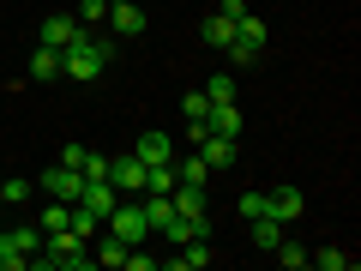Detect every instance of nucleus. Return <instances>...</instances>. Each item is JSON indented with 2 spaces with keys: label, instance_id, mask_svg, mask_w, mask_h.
Here are the masks:
<instances>
[{
  "label": "nucleus",
  "instance_id": "7ed1b4c3",
  "mask_svg": "<svg viewBox=\"0 0 361 271\" xmlns=\"http://www.w3.org/2000/svg\"><path fill=\"white\" fill-rule=\"evenodd\" d=\"M265 42H271L265 18H259V13H241V18H235V37H229V49H223V54H229V66H253L259 54H265Z\"/></svg>",
  "mask_w": 361,
  "mask_h": 271
},
{
  "label": "nucleus",
  "instance_id": "c85d7f7f",
  "mask_svg": "<svg viewBox=\"0 0 361 271\" xmlns=\"http://www.w3.org/2000/svg\"><path fill=\"white\" fill-rule=\"evenodd\" d=\"M241 217L253 223V217H271V193H253V187H247L241 193Z\"/></svg>",
  "mask_w": 361,
  "mask_h": 271
},
{
  "label": "nucleus",
  "instance_id": "aec40b11",
  "mask_svg": "<svg viewBox=\"0 0 361 271\" xmlns=\"http://www.w3.org/2000/svg\"><path fill=\"white\" fill-rule=\"evenodd\" d=\"M271 253H277V265H283V271H307V247H301V241H289V235H283L277 247H271Z\"/></svg>",
  "mask_w": 361,
  "mask_h": 271
},
{
  "label": "nucleus",
  "instance_id": "473e14b6",
  "mask_svg": "<svg viewBox=\"0 0 361 271\" xmlns=\"http://www.w3.org/2000/svg\"><path fill=\"white\" fill-rule=\"evenodd\" d=\"M0 229H6V223H0Z\"/></svg>",
  "mask_w": 361,
  "mask_h": 271
},
{
  "label": "nucleus",
  "instance_id": "4be33fe9",
  "mask_svg": "<svg viewBox=\"0 0 361 271\" xmlns=\"http://www.w3.org/2000/svg\"><path fill=\"white\" fill-rule=\"evenodd\" d=\"M229 37H235V18L211 13V18H205V42H211V49H229Z\"/></svg>",
  "mask_w": 361,
  "mask_h": 271
},
{
  "label": "nucleus",
  "instance_id": "c756f323",
  "mask_svg": "<svg viewBox=\"0 0 361 271\" xmlns=\"http://www.w3.org/2000/svg\"><path fill=\"white\" fill-rule=\"evenodd\" d=\"M78 175H85V181H103V175H109V157L85 151V163H78Z\"/></svg>",
  "mask_w": 361,
  "mask_h": 271
},
{
  "label": "nucleus",
  "instance_id": "b1692460",
  "mask_svg": "<svg viewBox=\"0 0 361 271\" xmlns=\"http://www.w3.org/2000/svg\"><path fill=\"white\" fill-rule=\"evenodd\" d=\"M66 211H73V205H66V199H54V205H42V211H37V229H42V235L66 229Z\"/></svg>",
  "mask_w": 361,
  "mask_h": 271
},
{
  "label": "nucleus",
  "instance_id": "20e7f679",
  "mask_svg": "<svg viewBox=\"0 0 361 271\" xmlns=\"http://www.w3.org/2000/svg\"><path fill=\"white\" fill-rule=\"evenodd\" d=\"M103 229H109V235H121L127 247H145V235H151V223H145V211H139V205H127V199H121V205H115V211L103 217Z\"/></svg>",
  "mask_w": 361,
  "mask_h": 271
},
{
  "label": "nucleus",
  "instance_id": "dca6fc26",
  "mask_svg": "<svg viewBox=\"0 0 361 271\" xmlns=\"http://www.w3.org/2000/svg\"><path fill=\"white\" fill-rule=\"evenodd\" d=\"M199 157H205V169H229V163H235V139L205 133V139H199Z\"/></svg>",
  "mask_w": 361,
  "mask_h": 271
},
{
  "label": "nucleus",
  "instance_id": "423d86ee",
  "mask_svg": "<svg viewBox=\"0 0 361 271\" xmlns=\"http://www.w3.org/2000/svg\"><path fill=\"white\" fill-rule=\"evenodd\" d=\"M103 25H109V37H115V42H127V37H139V30H145V6H139V0H109V18H103Z\"/></svg>",
  "mask_w": 361,
  "mask_h": 271
},
{
  "label": "nucleus",
  "instance_id": "2f4dec72",
  "mask_svg": "<svg viewBox=\"0 0 361 271\" xmlns=\"http://www.w3.org/2000/svg\"><path fill=\"white\" fill-rule=\"evenodd\" d=\"M139 6H151V0H139Z\"/></svg>",
  "mask_w": 361,
  "mask_h": 271
},
{
  "label": "nucleus",
  "instance_id": "393cba45",
  "mask_svg": "<svg viewBox=\"0 0 361 271\" xmlns=\"http://www.w3.org/2000/svg\"><path fill=\"white\" fill-rule=\"evenodd\" d=\"M205 97H211V103H235V73H211L205 78Z\"/></svg>",
  "mask_w": 361,
  "mask_h": 271
},
{
  "label": "nucleus",
  "instance_id": "6ab92c4d",
  "mask_svg": "<svg viewBox=\"0 0 361 271\" xmlns=\"http://www.w3.org/2000/svg\"><path fill=\"white\" fill-rule=\"evenodd\" d=\"M169 199H175L180 217H205V187H187V181H175V193H169Z\"/></svg>",
  "mask_w": 361,
  "mask_h": 271
},
{
  "label": "nucleus",
  "instance_id": "9d476101",
  "mask_svg": "<svg viewBox=\"0 0 361 271\" xmlns=\"http://www.w3.org/2000/svg\"><path fill=\"white\" fill-rule=\"evenodd\" d=\"M180 115H187V133H193V145L205 139V115H211V97L205 90H187V97H180Z\"/></svg>",
  "mask_w": 361,
  "mask_h": 271
},
{
  "label": "nucleus",
  "instance_id": "f257e3e1",
  "mask_svg": "<svg viewBox=\"0 0 361 271\" xmlns=\"http://www.w3.org/2000/svg\"><path fill=\"white\" fill-rule=\"evenodd\" d=\"M115 61V37L109 30H78L73 42L61 49V73L78 78V85H90V78H103V66Z\"/></svg>",
  "mask_w": 361,
  "mask_h": 271
},
{
  "label": "nucleus",
  "instance_id": "f3484780",
  "mask_svg": "<svg viewBox=\"0 0 361 271\" xmlns=\"http://www.w3.org/2000/svg\"><path fill=\"white\" fill-rule=\"evenodd\" d=\"M175 271H199V265H211V235H199V241H180V253L169 259Z\"/></svg>",
  "mask_w": 361,
  "mask_h": 271
},
{
  "label": "nucleus",
  "instance_id": "0eeeda50",
  "mask_svg": "<svg viewBox=\"0 0 361 271\" xmlns=\"http://www.w3.org/2000/svg\"><path fill=\"white\" fill-rule=\"evenodd\" d=\"M109 181H115V193H145V163L139 157H109Z\"/></svg>",
  "mask_w": 361,
  "mask_h": 271
},
{
  "label": "nucleus",
  "instance_id": "cd10ccee",
  "mask_svg": "<svg viewBox=\"0 0 361 271\" xmlns=\"http://www.w3.org/2000/svg\"><path fill=\"white\" fill-rule=\"evenodd\" d=\"M175 181H187V187H205V157H180V163H175Z\"/></svg>",
  "mask_w": 361,
  "mask_h": 271
},
{
  "label": "nucleus",
  "instance_id": "ddd939ff",
  "mask_svg": "<svg viewBox=\"0 0 361 271\" xmlns=\"http://www.w3.org/2000/svg\"><path fill=\"white\" fill-rule=\"evenodd\" d=\"M205 133H223V139H241V109H235V103H211V115H205Z\"/></svg>",
  "mask_w": 361,
  "mask_h": 271
},
{
  "label": "nucleus",
  "instance_id": "412c9836",
  "mask_svg": "<svg viewBox=\"0 0 361 271\" xmlns=\"http://www.w3.org/2000/svg\"><path fill=\"white\" fill-rule=\"evenodd\" d=\"M73 18H78V30H97L109 18V0H78L73 6Z\"/></svg>",
  "mask_w": 361,
  "mask_h": 271
},
{
  "label": "nucleus",
  "instance_id": "a878e982",
  "mask_svg": "<svg viewBox=\"0 0 361 271\" xmlns=\"http://www.w3.org/2000/svg\"><path fill=\"white\" fill-rule=\"evenodd\" d=\"M307 265H325V271H349L355 259H349L343 247H319V253H307Z\"/></svg>",
  "mask_w": 361,
  "mask_h": 271
},
{
  "label": "nucleus",
  "instance_id": "39448f33",
  "mask_svg": "<svg viewBox=\"0 0 361 271\" xmlns=\"http://www.w3.org/2000/svg\"><path fill=\"white\" fill-rule=\"evenodd\" d=\"M42 193H49V199H66V205H78L85 175H78L73 163H54V169H42Z\"/></svg>",
  "mask_w": 361,
  "mask_h": 271
},
{
  "label": "nucleus",
  "instance_id": "1a4fd4ad",
  "mask_svg": "<svg viewBox=\"0 0 361 271\" xmlns=\"http://www.w3.org/2000/svg\"><path fill=\"white\" fill-rule=\"evenodd\" d=\"M133 157H139L145 169H151V163H169V157H175V139L151 127V133H139V145H133Z\"/></svg>",
  "mask_w": 361,
  "mask_h": 271
},
{
  "label": "nucleus",
  "instance_id": "6e6552de",
  "mask_svg": "<svg viewBox=\"0 0 361 271\" xmlns=\"http://www.w3.org/2000/svg\"><path fill=\"white\" fill-rule=\"evenodd\" d=\"M78 205H85V211H97V217H109V211H115L121 205V193H115V181H85V193H78Z\"/></svg>",
  "mask_w": 361,
  "mask_h": 271
},
{
  "label": "nucleus",
  "instance_id": "7c9ffc66",
  "mask_svg": "<svg viewBox=\"0 0 361 271\" xmlns=\"http://www.w3.org/2000/svg\"><path fill=\"white\" fill-rule=\"evenodd\" d=\"M127 271H157V253H145V247H127Z\"/></svg>",
  "mask_w": 361,
  "mask_h": 271
},
{
  "label": "nucleus",
  "instance_id": "f03ea898",
  "mask_svg": "<svg viewBox=\"0 0 361 271\" xmlns=\"http://www.w3.org/2000/svg\"><path fill=\"white\" fill-rule=\"evenodd\" d=\"M30 265H42V271H85V265H97V259H90V241H85V235L54 229V235H42V247L30 253Z\"/></svg>",
  "mask_w": 361,
  "mask_h": 271
},
{
  "label": "nucleus",
  "instance_id": "4468645a",
  "mask_svg": "<svg viewBox=\"0 0 361 271\" xmlns=\"http://www.w3.org/2000/svg\"><path fill=\"white\" fill-rule=\"evenodd\" d=\"M73 37H78V18L73 13H49V18H42V42H49V49H66Z\"/></svg>",
  "mask_w": 361,
  "mask_h": 271
},
{
  "label": "nucleus",
  "instance_id": "bb28decb",
  "mask_svg": "<svg viewBox=\"0 0 361 271\" xmlns=\"http://www.w3.org/2000/svg\"><path fill=\"white\" fill-rule=\"evenodd\" d=\"M30 199V181H18V175H0V205H25Z\"/></svg>",
  "mask_w": 361,
  "mask_h": 271
},
{
  "label": "nucleus",
  "instance_id": "a211bd4d",
  "mask_svg": "<svg viewBox=\"0 0 361 271\" xmlns=\"http://www.w3.org/2000/svg\"><path fill=\"white\" fill-rule=\"evenodd\" d=\"M271 217L289 229V223L301 217V187H277V193H271Z\"/></svg>",
  "mask_w": 361,
  "mask_h": 271
},
{
  "label": "nucleus",
  "instance_id": "2eb2a0df",
  "mask_svg": "<svg viewBox=\"0 0 361 271\" xmlns=\"http://www.w3.org/2000/svg\"><path fill=\"white\" fill-rule=\"evenodd\" d=\"M139 211H145V223H151V235H163L169 217H175V199H169V193H145Z\"/></svg>",
  "mask_w": 361,
  "mask_h": 271
},
{
  "label": "nucleus",
  "instance_id": "f8f14e48",
  "mask_svg": "<svg viewBox=\"0 0 361 271\" xmlns=\"http://www.w3.org/2000/svg\"><path fill=\"white\" fill-rule=\"evenodd\" d=\"M30 78H37V85H54V78H61V49L37 42V49H30Z\"/></svg>",
  "mask_w": 361,
  "mask_h": 271
},
{
  "label": "nucleus",
  "instance_id": "5701e85b",
  "mask_svg": "<svg viewBox=\"0 0 361 271\" xmlns=\"http://www.w3.org/2000/svg\"><path fill=\"white\" fill-rule=\"evenodd\" d=\"M277 241H283V223H277V217H253V247H265V253H271Z\"/></svg>",
  "mask_w": 361,
  "mask_h": 271
},
{
  "label": "nucleus",
  "instance_id": "9b49d317",
  "mask_svg": "<svg viewBox=\"0 0 361 271\" xmlns=\"http://www.w3.org/2000/svg\"><path fill=\"white\" fill-rule=\"evenodd\" d=\"M90 259H97V265H127V241H121V235H109V229H97V241H90Z\"/></svg>",
  "mask_w": 361,
  "mask_h": 271
}]
</instances>
